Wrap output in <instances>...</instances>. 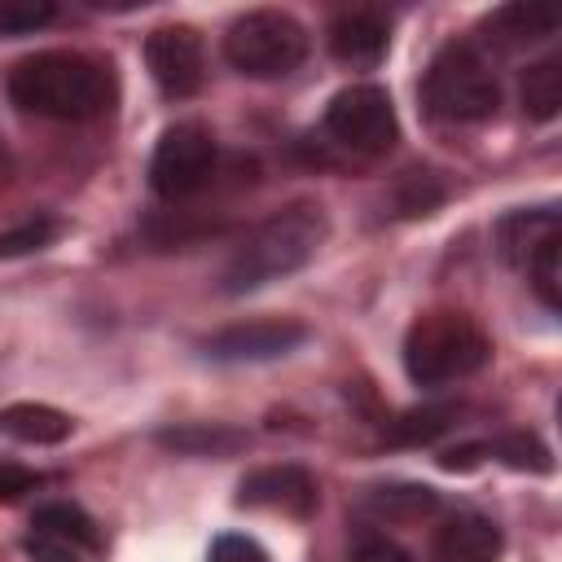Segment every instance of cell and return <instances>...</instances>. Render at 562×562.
I'll return each mask as SVG.
<instances>
[{
    "mask_svg": "<svg viewBox=\"0 0 562 562\" xmlns=\"http://www.w3.org/2000/svg\"><path fill=\"white\" fill-rule=\"evenodd\" d=\"M4 88L18 110L53 123H92L114 105L110 66L75 48H48L13 61Z\"/></svg>",
    "mask_w": 562,
    "mask_h": 562,
    "instance_id": "obj_1",
    "label": "cell"
},
{
    "mask_svg": "<svg viewBox=\"0 0 562 562\" xmlns=\"http://www.w3.org/2000/svg\"><path fill=\"white\" fill-rule=\"evenodd\" d=\"M325 233H329L325 211L312 202H299V206H285V211L259 220L241 237L233 259L224 263V290L246 294V290H259V285H272L281 277L299 272L321 250Z\"/></svg>",
    "mask_w": 562,
    "mask_h": 562,
    "instance_id": "obj_2",
    "label": "cell"
},
{
    "mask_svg": "<svg viewBox=\"0 0 562 562\" xmlns=\"http://www.w3.org/2000/svg\"><path fill=\"white\" fill-rule=\"evenodd\" d=\"M492 360V342L465 312H426L404 334V373L417 386H448L479 373Z\"/></svg>",
    "mask_w": 562,
    "mask_h": 562,
    "instance_id": "obj_3",
    "label": "cell"
},
{
    "mask_svg": "<svg viewBox=\"0 0 562 562\" xmlns=\"http://www.w3.org/2000/svg\"><path fill=\"white\" fill-rule=\"evenodd\" d=\"M422 105L439 123H483L501 105V83L487 57L470 44H448L435 53L422 79Z\"/></svg>",
    "mask_w": 562,
    "mask_h": 562,
    "instance_id": "obj_4",
    "label": "cell"
},
{
    "mask_svg": "<svg viewBox=\"0 0 562 562\" xmlns=\"http://www.w3.org/2000/svg\"><path fill=\"white\" fill-rule=\"evenodd\" d=\"M307 57V31L281 9H250L224 31V61L246 79H285Z\"/></svg>",
    "mask_w": 562,
    "mask_h": 562,
    "instance_id": "obj_5",
    "label": "cell"
},
{
    "mask_svg": "<svg viewBox=\"0 0 562 562\" xmlns=\"http://www.w3.org/2000/svg\"><path fill=\"white\" fill-rule=\"evenodd\" d=\"M325 132L347 154H360V158L386 154L395 145V136H400L395 105H391L386 88H378V83H351V88H342L329 101V110H325Z\"/></svg>",
    "mask_w": 562,
    "mask_h": 562,
    "instance_id": "obj_6",
    "label": "cell"
},
{
    "mask_svg": "<svg viewBox=\"0 0 562 562\" xmlns=\"http://www.w3.org/2000/svg\"><path fill=\"white\" fill-rule=\"evenodd\" d=\"M215 171V140L202 123H176L158 136L149 158V184L158 198H189Z\"/></svg>",
    "mask_w": 562,
    "mask_h": 562,
    "instance_id": "obj_7",
    "label": "cell"
},
{
    "mask_svg": "<svg viewBox=\"0 0 562 562\" xmlns=\"http://www.w3.org/2000/svg\"><path fill=\"white\" fill-rule=\"evenodd\" d=\"M97 549H101V536L83 509L66 505V501L35 509L31 531H26L31 562H92Z\"/></svg>",
    "mask_w": 562,
    "mask_h": 562,
    "instance_id": "obj_8",
    "label": "cell"
},
{
    "mask_svg": "<svg viewBox=\"0 0 562 562\" xmlns=\"http://www.w3.org/2000/svg\"><path fill=\"white\" fill-rule=\"evenodd\" d=\"M145 61L154 83L167 97H193L206 79V57H202V40L193 26H158L145 40Z\"/></svg>",
    "mask_w": 562,
    "mask_h": 562,
    "instance_id": "obj_9",
    "label": "cell"
},
{
    "mask_svg": "<svg viewBox=\"0 0 562 562\" xmlns=\"http://www.w3.org/2000/svg\"><path fill=\"white\" fill-rule=\"evenodd\" d=\"M307 338V329L299 321H246V325H228L220 334H211L202 342V351L211 360H277L285 351H294Z\"/></svg>",
    "mask_w": 562,
    "mask_h": 562,
    "instance_id": "obj_10",
    "label": "cell"
},
{
    "mask_svg": "<svg viewBox=\"0 0 562 562\" xmlns=\"http://www.w3.org/2000/svg\"><path fill=\"white\" fill-rule=\"evenodd\" d=\"M237 501L255 505V509H281V514L303 518L316 509V483L299 465H268V470H255L250 479H241Z\"/></svg>",
    "mask_w": 562,
    "mask_h": 562,
    "instance_id": "obj_11",
    "label": "cell"
},
{
    "mask_svg": "<svg viewBox=\"0 0 562 562\" xmlns=\"http://www.w3.org/2000/svg\"><path fill=\"white\" fill-rule=\"evenodd\" d=\"M329 53L342 61V66H378L382 53H386V22L369 9H351V13H338L329 22Z\"/></svg>",
    "mask_w": 562,
    "mask_h": 562,
    "instance_id": "obj_12",
    "label": "cell"
},
{
    "mask_svg": "<svg viewBox=\"0 0 562 562\" xmlns=\"http://www.w3.org/2000/svg\"><path fill=\"white\" fill-rule=\"evenodd\" d=\"M501 531L487 518H452L435 536V562H496Z\"/></svg>",
    "mask_w": 562,
    "mask_h": 562,
    "instance_id": "obj_13",
    "label": "cell"
},
{
    "mask_svg": "<svg viewBox=\"0 0 562 562\" xmlns=\"http://www.w3.org/2000/svg\"><path fill=\"white\" fill-rule=\"evenodd\" d=\"M0 430L18 443L44 448V443H61L75 430V422L48 404H9V408H0Z\"/></svg>",
    "mask_w": 562,
    "mask_h": 562,
    "instance_id": "obj_14",
    "label": "cell"
},
{
    "mask_svg": "<svg viewBox=\"0 0 562 562\" xmlns=\"http://www.w3.org/2000/svg\"><path fill=\"white\" fill-rule=\"evenodd\" d=\"M487 31L496 35V44H536V40L558 31V13L536 9V4H505L492 13Z\"/></svg>",
    "mask_w": 562,
    "mask_h": 562,
    "instance_id": "obj_15",
    "label": "cell"
},
{
    "mask_svg": "<svg viewBox=\"0 0 562 562\" xmlns=\"http://www.w3.org/2000/svg\"><path fill=\"white\" fill-rule=\"evenodd\" d=\"M457 417H461L457 404H422V408H408V413H400V417L386 426V443H404V448L430 443V439H439L443 430H452Z\"/></svg>",
    "mask_w": 562,
    "mask_h": 562,
    "instance_id": "obj_16",
    "label": "cell"
},
{
    "mask_svg": "<svg viewBox=\"0 0 562 562\" xmlns=\"http://www.w3.org/2000/svg\"><path fill=\"white\" fill-rule=\"evenodd\" d=\"M553 233H562L553 211H540V215L518 211V215H509V220L501 224V255H505L514 268H522V259H527L544 237H553Z\"/></svg>",
    "mask_w": 562,
    "mask_h": 562,
    "instance_id": "obj_17",
    "label": "cell"
},
{
    "mask_svg": "<svg viewBox=\"0 0 562 562\" xmlns=\"http://www.w3.org/2000/svg\"><path fill=\"white\" fill-rule=\"evenodd\" d=\"M522 272H527V281H531L536 299H540L549 312H558V307H562V233L544 237V241L522 259Z\"/></svg>",
    "mask_w": 562,
    "mask_h": 562,
    "instance_id": "obj_18",
    "label": "cell"
},
{
    "mask_svg": "<svg viewBox=\"0 0 562 562\" xmlns=\"http://www.w3.org/2000/svg\"><path fill=\"white\" fill-rule=\"evenodd\" d=\"M522 110L531 119H553L558 105H562V61L558 57H544L536 66L522 70Z\"/></svg>",
    "mask_w": 562,
    "mask_h": 562,
    "instance_id": "obj_19",
    "label": "cell"
},
{
    "mask_svg": "<svg viewBox=\"0 0 562 562\" xmlns=\"http://www.w3.org/2000/svg\"><path fill=\"white\" fill-rule=\"evenodd\" d=\"M162 443L176 452H189V457H224V452H237L246 443V435L228 430V426H180V430H167Z\"/></svg>",
    "mask_w": 562,
    "mask_h": 562,
    "instance_id": "obj_20",
    "label": "cell"
},
{
    "mask_svg": "<svg viewBox=\"0 0 562 562\" xmlns=\"http://www.w3.org/2000/svg\"><path fill=\"white\" fill-rule=\"evenodd\" d=\"M57 18L53 0H0V35H31Z\"/></svg>",
    "mask_w": 562,
    "mask_h": 562,
    "instance_id": "obj_21",
    "label": "cell"
},
{
    "mask_svg": "<svg viewBox=\"0 0 562 562\" xmlns=\"http://www.w3.org/2000/svg\"><path fill=\"white\" fill-rule=\"evenodd\" d=\"M487 452L501 457V461L514 465V470H549V452H544L531 435H505V439L487 443Z\"/></svg>",
    "mask_w": 562,
    "mask_h": 562,
    "instance_id": "obj_22",
    "label": "cell"
},
{
    "mask_svg": "<svg viewBox=\"0 0 562 562\" xmlns=\"http://www.w3.org/2000/svg\"><path fill=\"white\" fill-rule=\"evenodd\" d=\"M53 237H57V224H53V220H26L22 228L0 233V259H9V255H26V250H40V246H48Z\"/></svg>",
    "mask_w": 562,
    "mask_h": 562,
    "instance_id": "obj_23",
    "label": "cell"
},
{
    "mask_svg": "<svg viewBox=\"0 0 562 562\" xmlns=\"http://www.w3.org/2000/svg\"><path fill=\"white\" fill-rule=\"evenodd\" d=\"M211 562H268V553L246 536H220L211 544Z\"/></svg>",
    "mask_w": 562,
    "mask_h": 562,
    "instance_id": "obj_24",
    "label": "cell"
},
{
    "mask_svg": "<svg viewBox=\"0 0 562 562\" xmlns=\"http://www.w3.org/2000/svg\"><path fill=\"white\" fill-rule=\"evenodd\" d=\"M351 562H408V553L395 544V540H382V536H369L356 544Z\"/></svg>",
    "mask_w": 562,
    "mask_h": 562,
    "instance_id": "obj_25",
    "label": "cell"
},
{
    "mask_svg": "<svg viewBox=\"0 0 562 562\" xmlns=\"http://www.w3.org/2000/svg\"><path fill=\"white\" fill-rule=\"evenodd\" d=\"M31 487H40V474H31V470H22V465H0V496H4V501L22 496V492H31Z\"/></svg>",
    "mask_w": 562,
    "mask_h": 562,
    "instance_id": "obj_26",
    "label": "cell"
}]
</instances>
